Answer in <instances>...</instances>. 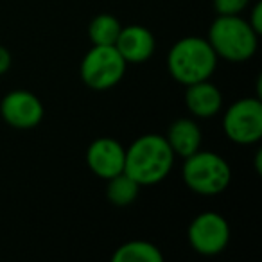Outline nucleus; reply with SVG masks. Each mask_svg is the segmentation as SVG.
<instances>
[{"instance_id": "9", "label": "nucleus", "mask_w": 262, "mask_h": 262, "mask_svg": "<svg viewBox=\"0 0 262 262\" xmlns=\"http://www.w3.org/2000/svg\"><path fill=\"white\" fill-rule=\"evenodd\" d=\"M124 160H126V151L113 139H99L88 147V153H86L88 167L99 178L110 180L112 176L122 172Z\"/></svg>"}, {"instance_id": "10", "label": "nucleus", "mask_w": 262, "mask_h": 262, "mask_svg": "<svg viewBox=\"0 0 262 262\" xmlns=\"http://www.w3.org/2000/svg\"><path fill=\"white\" fill-rule=\"evenodd\" d=\"M115 47L126 63H142L147 61L153 54L155 38L146 27L129 26L120 29Z\"/></svg>"}, {"instance_id": "13", "label": "nucleus", "mask_w": 262, "mask_h": 262, "mask_svg": "<svg viewBox=\"0 0 262 262\" xmlns=\"http://www.w3.org/2000/svg\"><path fill=\"white\" fill-rule=\"evenodd\" d=\"M164 255L155 244L146 241H131L113 253V262H162Z\"/></svg>"}, {"instance_id": "18", "label": "nucleus", "mask_w": 262, "mask_h": 262, "mask_svg": "<svg viewBox=\"0 0 262 262\" xmlns=\"http://www.w3.org/2000/svg\"><path fill=\"white\" fill-rule=\"evenodd\" d=\"M11 65V54L8 52V49L0 47V74H4Z\"/></svg>"}, {"instance_id": "14", "label": "nucleus", "mask_w": 262, "mask_h": 262, "mask_svg": "<svg viewBox=\"0 0 262 262\" xmlns=\"http://www.w3.org/2000/svg\"><path fill=\"white\" fill-rule=\"evenodd\" d=\"M108 198L113 205L117 207H127L139 196V183L135 180L127 176L126 172H119V174L112 176L108 180Z\"/></svg>"}, {"instance_id": "6", "label": "nucleus", "mask_w": 262, "mask_h": 262, "mask_svg": "<svg viewBox=\"0 0 262 262\" xmlns=\"http://www.w3.org/2000/svg\"><path fill=\"white\" fill-rule=\"evenodd\" d=\"M225 133L237 144H253L262 137V104L258 99H241L226 112Z\"/></svg>"}, {"instance_id": "11", "label": "nucleus", "mask_w": 262, "mask_h": 262, "mask_svg": "<svg viewBox=\"0 0 262 262\" xmlns=\"http://www.w3.org/2000/svg\"><path fill=\"white\" fill-rule=\"evenodd\" d=\"M187 94H185V102L187 108L194 113L196 117H212L219 112L221 108V92L214 86L212 83L207 81H200V83L187 84Z\"/></svg>"}, {"instance_id": "3", "label": "nucleus", "mask_w": 262, "mask_h": 262, "mask_svg": "<svg viewBox=\"0 0 262 262\" xmlns=\"http://www.w3.org/2000/svg\"><path fill=\"white\" fill-rule=\"evenodd\" d=\"M208 43L228 61H246L257 51V33L237 15H221L212 24Z\"/></svg>"}, {"instance_id": "15", "label": "nucleus", "mask_w": 262, "mask_h": 262, "mask_svg": "<svg viewBox=\"0 0 262 262\" xmlns=\"http://www.w3.org/2000/svg\"><path fill=\"white\" fill-rule=\"evenodd\" d=\"M120 24L112 15H99L92 20L88 27V36L94 41V45H115L120 33Z\"/></svg>"}, {"instance_id": "17", "label": "nucleus", "mask_w": 262, "mask_h": 262, "mask_svg": "<svg viewBox=\"0 0 262 262\" xmlns=\"http://www.w3.org/2000/svg\"><path fill=\"white\" fill-rule=\"evenodd\" d=\"M248 24H250L251 29H253L255 33L260 34V31H262V4H260V2L255 6L253 13H251V20Z\"/></svg>"}, {"instance_id": "1", "label": "nucleus", "mask_w": 262, "mask_h": 262, "mask_svg": "<svg viewBox=\"0 0 262 262\" xmlns=\"http://www.w3.org/2000/svg\"><path fill=\"white\" fill-rule=\"evenodd\" d=\"M174 162V151L167 139L160 135H144L126 151L124 172L139 185H153L169 174Z\"/></svg>"}, {"instance_id": "8", "label": "nucleus", "mask_w": 262, "mask_h": 262, "mask_svg": "<svg viewBox=\"0 0 262 262\" xmlns=\"http://www.w3.org/2000/svg\"><path fill=\"white\" fill-rule=\"evenodd\" d=\"M2 117L6 122L11 124L15 127H27L36 126L43 117V106H41L40 99L33 95L31 92L26 90H15L11 94L6 95L0 106Z\"/></svg>"}, {"instance_id": "4", "label": "nucleus", "mask_w": 262, "mask_h": 262, "mask_svg": "<svg viewBox=\"0 0 262 262\" xmlns=\"http://www.w3.org/2000/svg\"><path fill=\"white\" fill-rule=\"evenodd\" d=\"M232 171L230 165L219 155L210 151H200L187 157L183 164V180L190 190L203 196L221 194L228 187Z\"/></svg>"}, {"instance_id": "5", "label": "nucleus", "mask_w": 262, "mask_h": 262, "mask_svg": "<svg viewBox=\"0 0 262 262\" xmlns=\"http://www.w3.org/2000/svg\"><path fill=\"white\" fill-rule=\"evenodd\" d=\"M126 61L115 45H95L81 63V77L94 90H108L124 76Z\"/></svg>"}, {"instance_id": "2", "label": "nucleus", "mask_w": 262, "mask_h": 262, "mask_svg": "<svg viewBox=\"0 0 262 262\" xmlns=\"http://www.w3.org/2000/svg\"><path fill=\"white\" fill-rule=\"evenodd\" d=\"M217 54L208 40L203 38H183L172 45L167 56V67L171 76L183 84L207 81L215 70Z\"/></svg>"}, {"instance_id": "7", "label": "nucleus", "mask_w": 262, "mask_h": 262, "mask_svg": "<svg viewBox=\"0 0 262 262\" xmlns=\"http://www.w3.org/2000/svg\"><path fill=\"white\" fill-rule=\"evenodd\" d=\"M230 228L225 217L215 212L200 214L189 226V241L198 253L215 255L228 244Z\"/></svg>"}, {"instance_id": "16", "label": "nucleus", "mask_w": 262, "mask_h": 262, "mask_svg": "<svg viewBox=\"0 0 262 262\" xmlns=\"http://www.w3.org/2000/svg\"><path fill=\"white\" fill-rule=\"evenodd\" d=\"M248 0H214L219 15H237L246 8Z\"/></svg>"}, {"instance_id": "12", "label": "nucleus", "mask_w": 262, "mask_h": 262, "mask_svg": "<svg viewBox=\"0 0 262 262\" xmlns=\"http://www.w3.org/2000/svg\"><path fill=\"white\" fill-rule=\"evenodd\" d=\"M167 142L174 155L180 157H190L196 153L201 146V131L198 124L190 119H180L169 127Z\"/></svg>"}]
</instances>
